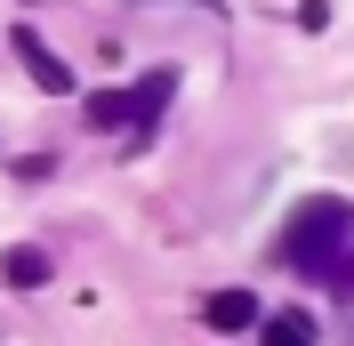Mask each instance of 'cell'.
<instances>
[{
	"mask_svg": "<svg viewBox=\"0 0 354 346\" xmlns=\"http://www.w3.org/2000/svg\"><path fill=\"white\" fill-rule=\"evenodd\" d=\"M258 346H314V314H266V330H258Z\"/></svg>",
	"mask_w": 354,
	"mask_h": 346,
	"instance_id": "6",
	"label": "cell"
},
{
	"mask_svg": "<svg viewBox=\"0 0 354 346\" xmlns=\"http://www.w3.org/2000/svg\"><path fill=\"white\" fill-rule=\"evenodd\" d=\"M81 121H88V129H121V121H129V89H97V97H81Z\"/></svg>",
	"mask_w": 354,
	"mask_h": 346,
	"instance_id": "7",
	"label": "cell"
},
{
	"mask_svg": "<svg viewBox=\"0 0 354 346\" xmlns=\"http://www.w3.org/2000/svg\"><path fill=\"white\" fill-rule=\"evenodd\" d=\"M0 282H8V290H48V282H57V258H48L41 242H17V250L0 258Z\"/></svg>",
	"mask_w": 354,
	"mask_h": 346,
	"instance_id": "4",
	"label": "cell"
},
{
	"mask_svg": "<svg viewBox=\"0 0 354 346\" xmlns=\"http://www.w3.org/2000/svg\"><path fill=\"white\" fill-rule=\"evenodd\" d=\"M201 322L209 330H250L258 322V298L250 290H218V298H201Z\"/></svg>",
	"mask_w": 354,
	"mask_h": 346,
	"instance_id": "5",
	"label": "cell"
},
{
	"mask_svg": "<svg viewBox=\"0 0 354 346\" xmlns=\"http://www.w3.org/2000/svg\"><path fill=\"white\" fill-rule=\"evenodd\" d=\"M346 234H354V210H346L338 194H314V201H298V217L282 226V258H290V266H314V274H330L338 250H346Z\"/></svg>",
	"mask_w": 354,
	"mask_h": 346,
	"instance_id": "1",
	"label": "cell"
},
{
	"mask_svg": "<svg viewBox=\"0 0 354 346\" xmlns=\"http://www.w3.org/2000/svg\"><path fill=\"white\" fill-rule=\"evenodd\" d=\"M169 89H177V73H169V65H153L145 81L129 89V121H121V137H129V145H145V137H153V121L169 113Z\"/></svg>",
	"mask_w": 354,
	"mask_h": 346,
	"instance_id": "3",
	"label": "cell"
},
{
	"mask_svg": "<svg viewBox=\"0 0 354 346\" xmlns=\"http://www.w3.org/2000/svg\"><path fill=\"white\" fill-rule=\"evenodd\" d=\"M8 48H17V65L32 73V89H48V97H57V89H73V65L41 41V24H17V33H8Z\"/></svg>",
	"mask_w": 354,
	"mask_h": 346,
	"instance_id": "2",
	"label": "cell"
}]
</instances>
